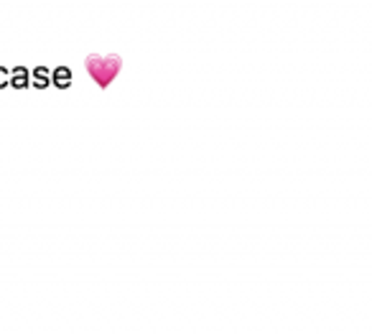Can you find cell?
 Returning a JSON list of instances; mask_svg holds the SVG:
<instances>
[{"instance_id": "6da1fadb", "label": "cell", "mask_w": 372, "mask_h": 334, "mask_svg": "<svg viewBox=\"0 0 372 334\" xmlns=\"http://www.w3.org/2000/svg\"><path fill=\"white\" fill-rule=\"evenodd\" d=\"M87 72H90V77L97 82L100 87H107L112 85V79L117 77V72H120L122 67V59L115 54L110 56H90V59L85 61Z\"/></svg>"}, {"instance_id": "7a4b0ae2", "label": "cell", "mask_w": 372, "mask_h": 334, "mask_svg": "<svg viewBox=\"0 0 372 334\" xmlns=\"http://www.w3.org/2000/svg\"><path fill=\"white\" fill-rule=\"evenodd\" d=\"M28 82H31V72H28L26 67L11 69V82H8V85L18 87V90H23V87H28Z\"/></svg>"}, {"instance_id": "3957f363", "label": "cell", "mask_w": 372, "mask_h": 334, "mask_svg": "<svg viewBox=\"0 0 372 334\" xmlns=\"http://www.w3.org/2000/svg\"><path fill=\"white\" fill-rule=\"evenodd\" d=\"M51 82H54L56 87H61V90H64V87H69V85H72V69H69V67L54 69V72H51Z\"/></svg>"}, {"instance_id": "277c9868", "label": "cell", "mask_w": 372, "mask_h": 334, "mask_svg": "<svg viewBox=\"0 0 372 334\" xmlns=\"http://www.w3.org/2000/svg\"><path fill=\"white\" fill-rule=\"evenodd\" d=\"M31 77H33V85H36L38 90H43V87L51 85V72L46 67H36L33 72H31Z\"/></svg>"}, {"instance_id": "5b68a950", "label": "cell", "mask_w": 372, "mask_h": 334, "mask_svg": "<svg viewBox=\"0 0 372 334\" xmlns=\"http://www.w3.org/2000/svg\"><path fill=\"white\" fill-rule=\"evenodd\" d=\"M11 82V72L6 67H0V87H6Z\"/></svg>"}]
</instances>
